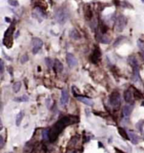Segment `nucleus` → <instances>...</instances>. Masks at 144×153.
<instances>
[{"label": "nucleus", "mask_w": 144, "mask_h": 153, "mask_svg": "<svg viewBox=\"0 0 144 153\" xmlns=\"http://www.w3.org/2000/svg\"><path fill=\"white\" fill-rule=\"evenodd\" d=\"M53 68L56 71V72H62L63 70V65L58 59H56L54 61V66H53Z\"/></svg>", "instance_id": "2eb2a0df"}, {"label": "nucleus", "mask_w": 144, "mask_h": 153, "mask_svg": "<svg viewBox=\"0 0 144 153\" xmlns=\"http://www.w3.org/2000/svg\"><path fill=\"white\" fill-rule=\"evenodd\" d=\"M50 101H51V99H48L47 100H46V106H47V108H48V109H49V108H50Z\"/></svg>", "instance_id": "2f4dec72"}, {"label": "nucleus", "mask_w": 144, "mask_h": 153, "mask_svg": "<svg viewBox=\"0 0 144 153\" xmlns=\"http://www.w3.org/2000/svg\"><path fill=\"white\" fill-rule=\"evenodd\" d=\"M142 55H143V58H144V51H142Z\"/></svg>", "instance_id": "c9c22d12"}, {"label": "nucleus", "mask_w": 144, "mask_h": 153, "mask_svg": "<svg viewBox=\"0 0 144 153\" xmlns=\"http://www.w3.org/2000/svg\"><path fill=\"white\" fill-rule=\"evenodd\" d=\"M99 147H104V145H102L101 142H99Z\"/></svg>", "instance_id": "72a5a7b5"}, {"label": "nucleus", "mask_w": 144, "mask_h": 153, "mask_svg": "<svg viewBox=\"0 0 144 153\" xmlns=\"http://www.w3.org/2000/svg\"><path fill=\"white\" fill-rule=\"evenodd\" d=\"M100 59H101V52L100 51V48L98 46H96L93 54L91 55L90 60L93 64H98L99 62L100 61Z\"/></svg>", "instance_id": "0eeeda50"}, {"label": "nucleus", "mask_w": 144, "mask_h": 153, "mask_svg": "<svg viewBox=\"0 0 144 153\" xmlns=\"http://www.w3.org/2000/svg\"><path fill=\"white\" fill-rule=\"evenodd\" d=\"M29 100V97L27 95H23L21 97H18L14 99V101L15 102H27Z\"/></svg>", "instance_id": "4be33fe9"}, {"label": "nucleus", "mask_w": 144, "mask_h": 153, "mask_svg": "<svg viewBox=\"0 0 144 153\" xmlns=\"http://www.w3.org/2000/svg\"><path fill=\"white\" fill-rule=\"evenodd\" d=\"M134 108V104H128L124 106L122 109V114L125 117H129L131 114Z\"/></svg>", "instance_id": "f8f14e48"}, {"label": "nucleus", "mask_w": 144, "mask_h": 153, "mask_svg": "<svg viewBox=\"0 0 144 153\" xmlns=\"http://www.w3.org/2000/svg\"><path fill=\"white\" fill-rule=\"evenodd\" d=\"M134 97H135V99H144L142 94H141L139 90L136 88H134Z\"/></svg>", "instance_id": "5701e85b"}, {"label": "nucleus", "mask_w": 144, "mask_h": 153, "mask_svg": "<svg viewBox=\"0 0 144 153\" xmlns=\"http://www.w3.org/2000/svg\"><path fill=\"white\" fill-rule=\"evenodd\" d=\"M69 36H70L73 40H74V41H78V40L81 39L80 34L78 33V31L77 30V29H72V30L70 31Z\"/></svg>", "instance_id": "dca6fc26"}, {"label": "nucleus", "mask_w": 144, "mask_h": 153, "mask_svg": "<svg viewBox=\"0 0 144 153\" xmlns=\"http://www.w3.org/2000/svg\"><path fill=\"white\" fill-rule=\"evenodd\" d=\"M83 12H84L85 19H87V20H90V19L93 18V13H92V10H91L89 5H85L84 6Z\"/></svg>", "instance_id": "4468645a"}, {"label": "nucleus", "mask_w": 144, "mask_h": 153, "mask_svg": "<svg viewBox=\"0 0 144 153\" xmlns=\"http://www.w3.org/2000/svg\"><path fill=\"white\" fill-rule=\"evenodd\" d=\"M100 31H101V33H102V34H106V33H107V31H108V26L106 25L105 24L102 23V24H101V25H100Z\"/></svg>", "instance_id": "a878e982"}, {"label": "nucleus", "mask_w": 144, "mask_h": 153, "mask_svg": "<svg viewBox=\"0 0 144 153\" xmlns=\"http://www.w3.org/2000/svg\"><path fill=\"white\" fill-rule=\"evenodd\" d=\"M4 138L3 136H0V149L4 147Z\"/></svg>", "instance_id": "7c9ffc66"}, {"label": "nucleus", "mask_w": 144, "mask_h": 153, "mask_svg": "<svg viewBox=\"0 0 144 153\" xmlns=\"http://www.w3.org/2000/svg\"><path fill=\"white\" fill-rule=\"evenodd\" d=\"M128 135H129V137H130L131 141L132 142V144H134V145L138 144L139 137H138V135H136L135 132L131 131V130H128Z\"/></svg>", "instance_id": "ddd939ff"}, {"label": "nucleus", "mask_w": 144, "mask_h": 153, "mask_svg": "<svg viewBox=\"0 0 144 153\" xmlns=\"http://www.w3.org/2000/svg\"><path fill=\"white\" fill-rule=\"evenodd\" d=\"M18 36H19V32H17L16 35H15V38H18Z\"/></svg>", "instance_id": "f704fd0d"}, {"label": "nucleus", "mask_w": 144, "mask_h": 153, "mask_svg": "<svg viewBox=\"0 0 144 153\" xmlns=\"http://www.w3.org/2000/svg\"><path fill=\"white\" fill-rule=\"evenodd\" d=\"M79 121V119L77 116H64L60 119L50 129L49 132V140L50 142H54L62 130L70 125L75 124Z\"/></svg>", "instance_id": "f257e3e1"}, {"label": "nucleus", "mask_w": 144, "mask_h": 153, "mask_svg": "<svg viewBox=\"0 0 144 153\" xmlns=\"http://www.w3.org/2000/svg\"><path fill=\"white\" fill-rule=\"evenodd\" d=\"M20 87H21V82H14V85H13V91H14V93H15V94H17L20 90Z\"/></svg>", "instance_id": "412c9836"}, {"label": "nucleus", "mask_w": 144, "mask_h": 153, "mask_svg": "<svg viewBox=\"0 0 144 153\" xmlns=\"http://www.w3.org/2000/svg\"><path fill=\"white\" fill-rule=\"evenodd\" d=\"M23 117H24V112L23 111H20L19 114H17L16 116V121H15V123H16V125L17 126H19L20 124H21V121L23 119Z\"/></svg>", "instance_id": "aec40b11"}, {"label": "nucleus", "mask_w": 144, "mask_h": 153, "mask_svg": "<svg viewBox=\"0 0 144 153\" xmlns=\"http://www.w3.org/2000/svg\"><path fill=\"white\" fill-rule=\"evenodd\" d=\"M68 100H69V94L67 89H62V95H61V99H60V104L62 106H65L67 104Z\"/></svg>", "instance_id": "9b49d317"}, {"label": "nucleus", "mask_w": 144, "mask_h": 153, "mask_svg": "<svg viewBox=\"0 0 144 153\" xmlns=\"http://www.w3.org/2000/svg\"><path fill=\"white\" fill-rule=\"evenodd\" d=\"M126 22H127V19H126L125 16L122 15V14L119 15L117 18H116L115 25H114V28H115V31L117 32L123 31L124 28H125L126 25Z\"/></svg>", "instance_id": "20e7f679"}, {"label": "nucleus", "mask_w": 144, "mask_h": 153, "mask_svg": "<svg viewBox=\"0 0 144 153\" xmlns=\"http://www.w3.org/2000/svg\"><path fill=\"white\" fill-rule=\"evenodd\" d=\"M45 62L46 66L49 67V68H52V67H53V66H54V62H53L51 58H45Z\"/></svg>", "instance_id": "393cba45"}, {"label": "nucleus", "mask_w": 144, "mask_h": 153, "mask_svg": "<svg viewBox=\"0 0 144 153\" xmlns=\"http://www.w3.org/2000/svg\"><path fill=\"white\" fill-rule=\"evenodd\" d=\"M32 45V53L37 54L40 48L43 46V41L39 38H33L31 41Z\"/></svg>", "instance_id": "39448f33"}, {"label": "nucleus", "mask_w": 144, "mask_h": 153, "mask_svg": "<svg viewBox=\"0 0 144 153\" xmlns=\"http://www.w3.org/2000/svg\"><path fill=\"white\" fill-rule=\"evenodd\" d=\"M111 41V37L106 34H103L102 37L100 38V42L102 44H109Z\"/></svg>", "instance_id": "6ab92c4d"}, {"label": "nucleus", "mask_w": 144, "mask_h": 153, "mask_svg": "<svg viewBox=\"0 0 144 153\" xmlns=\"http://www.w3.org/2000/svg\"><path fill=\"white\" fill-rule=\"evenodd\" d=\"M0 67H1V74H3L4 72V61H3V60L0 61Z\"/></svg>", "instance_id": "c756f323"}, {"label": "nucleus", "mask_w": 144, "mask_h": 153, "mask_svg": "<svg viewBox=\"0 0 144 153\" xmlns=\"http://www.w3.org/2000/svg\"><path fill=\"white\" fill-rule=\"evenodd\" d=\"M66 59H67V65L71 68H73V67H76L78 66V60L73 54L67 53V56H66Z\"/></svg>", "instance_id": "6e6552de"}, {"label": "nucleus", "mask_w": 144, "mask_h": 153, "mask_svg": "<svg viewBox=\"0 0 144 153\" xmlns=\"http://www.w3.org/2000/svg\"><path fill=\"white\" fill-rule=\"evenodd\" d=\"M141 2H142V3H144V0H141Z\"/></svg>", "instance_id": "e433bc0d"}, {"label": "nucleus", "mask_w": 144, "mask_h": 153, "mask_svg": "<svg viewBox=\"0 0 144 153\" xmlns=\"http://www.w3.org/2000/svg\"><path fill=\"white\" fill-rule=\"evenodd\" d=\"M74 96L78 101L83 103V104H84L85 105H88V106H90V107H92L93 105V101L91 99H88V97L81 96V95H79V94H75Z\"/></svg>", "instance_id": "1a4fd4ad"}, {"label": "nucleus", "mask_w": 144, "mask_h": 153, "mask_svg": "<svg viewBox=\"0 0 144 153\" xmlns=\"http://www.w3.org/2000/svg\"><path fill=\"white\" fill-rule=\"evenodd\" d=\"M49 132H50V130H44L42 131V138L44 140H49Z\"/></svg>", "instance_id": "b1692460"}, {"label": "nucleus", "mask_w": 144, "mask_h": 153, "mask_svg": "<svg viewBox=\"0 0 144 153\" xmlns=\"http://www.w3.org/2000/svg\"><path fill=\"white\" fill-rule=\"evenodd\" d=\"M5 21L8 22V23H11V19H10L9 17H6V18H5Z\"/></svg>", "instance_id": "473e14b6"}, {"label": "nucleus", "mask_w": 144, "mask_h": 153, "mask_svg": "<svg viewBox=\"0 0 144 153\" xmlns=\"http://www.w3.org/2000/svg\"><path fill=\"white\" fill-rule=\"evenodd\" d=\"M27 61H29V56H28L27 54L23 55V56L20 57V62H21L22 64L25 63V62H26Z\"/></svg>", "instance_id": "bb28decb"}, {"label": "nucleus", "mask_w": 144, "mask_h": 153, "mask_svg": "<svg viewBox=\"0 0 144 153\" xmlns=\"http://www.w3.org/2000/svg\"><path fill=\"white\" fill-rule=\"evenodd\" d=\"M137 46L141 51H144V42L143 41H141V40H139V41H137Z\"/></svg>", "instance_id": "c85d7f7f"}, {"label": "nucleus", "mask_w": 144, "mask_h": 153, "mask_svg": "<svg viewBox=\"0 0 144 153\" xmlns=\"http://www.w3.org/2000/svg\"><path fill=\"white\" fill-rule=\"evenodd\" d=\"M8 3H9V5H11L13 7L19 6V2H18L17 0H8Z\"/></svg>", "instance_id": "cd10ccee"}, {"label": "nucleus", "mask_w": 144, "mask_h": 153, "mask_svg": "<svg viewBox=\"0 0 144 153\" xmlns=\"http://www.w3.org/2000/svg\"><path fill=\"white\" fill-rule=\"evenodd\" d=\"M32 15H33V18L36 19L39 22H41L43 18H45V17H46L45 12L43 11L40 7H36V8L35 9L34 12L32 13Z\"/></svg>", "instance_id": "423d86ee"}, {"label": "nucleus", "mask_w": 144, "mask_h": 153, "mask_svg": "<svg viewBox=\"0 0 144 153\" xmlns=\"http://www.w3.org/2000/svg\"><path fill=\"white\" fill-rule=\"evenodd\" d=\"M128 62H129V64H130L131 66L132 67V68H134V67H139L137 60H136V57H135V56H129V58H128Z\"/></svg>", "instance_id": "f3484780"}, {"label": "nucleus", "mask_w": 144, "mask_h": 153, "mask_svg": "<svg viewBox=\"0 0 144 153\" xmlns=\"http://www.w3.org/2000/svg\"><path fill=\"white\" fill-rule=\"evenodd\" d=\"M124 99L127 104H134L135 97H134V94H132L130 89H127L124 92Z\"/></svg>", "instance_id": "9d476101"}, {"label": "nucleus", "mask_w": 144, "mask_h": 153, "mask_svg": "<svg viewBox=\"0 0 144 153\" xmlns=\"http://www.w3.org/2000/svg\"><path fill=\"white\" fill-rule=\"evenodd\" d=\"M118 131H119V134H120L121 136L123 137L124 139H126V140L130 139V137H129V135H128V132L126 131V130H124L123 128L119 127L118 128Z\"/></svg>", "instance_id": "a211bd4d"}, {"label": "nucleus", "mask_w": 144, "mask_h": 153, "mask_svg": "<svg viewBox=\"0 0 144 153\" xmlns=\"http://www.w3.org/2000/svg\"><path fill=\"white\" fill-rule=\"evenodd\" d=\"M55 19L57 23L61 24H65L68 19H69V14L66 9H59L55 14Z\"/></svg>", "instance_id": "f03ea898"}, {"label": "nucleus", "mask_w": 144, "mask_h": 153, "mask_svg": "<svg viewBox=\"0 0 144 153\" xmlns=\"http://www.w3.org/2000/svg\"><path fill=\"white\" fill-rule=\"evenodd\" d=\"M109 104L114 109H118L121 105V95L118 92H113L109 96Z\"/></svg>", "instance_id": "7ed1b4c3"}]
</instances>
